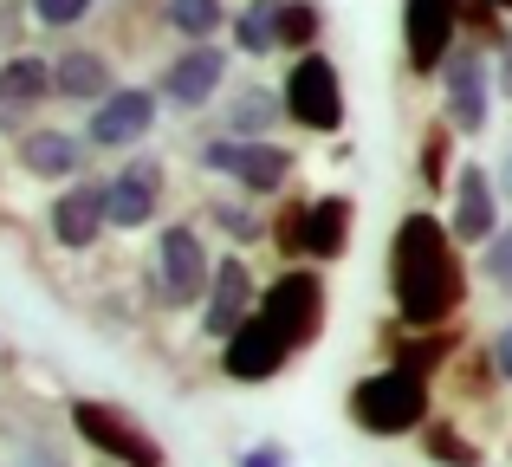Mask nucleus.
Masks as SVG:
<instances>
[{
    "label": "nucleus",
    "instance_id": "f257e3e1",
    "mask_svg": "<svg viewBox=\"0 0 512 467\" xmlns=\"http://www.w3.org/2000/svg\"><path fill=\"white\" fill-rule=\"evenodd\" d=\"M467 292H474V266H467V247L454 240L448 215L409 208L389 228V312H396V325H467Z\"/></svg>",
    "mask_w": 512,
    "mask_h": 467
},
{
    "label": "nucleus",
    "instance_id": "f03ea898",
    "mask_svg": "<svg viewBox=\"0 0 512 467\" xmlns=\"http://www.w3.org/2000/svg\"><path fill=\"white\" fill-rule=\"evenodd\" d=\"M428 416H435V377H422V370L383 364L344 390V422L370 442H409V435H422Z\"/></svg>",
    "mask_w": 512,
    "mask_h": 467
},
{
    "label": "nucleus",
    "instance_id": "7ed1b4c3",
    "mask_svg": "<svg viewBox=\"0 0 512 467\" xmlns=\"http://www.w3.org/2000/svg\"><path fill=\"white\" fill-rule=\"evenodd\" d=\"M214 260L221 253L208 247L201 221H163L150 234V253H143V286H150L156 312H201L214 286Z\"/></svg>",
    "mask_w": 512,
    "mask_h": 467
},
{
    "label": "nucleus",
    "instance_id": "20e7f679",
    "mask_svg": "<svg viewBox=\"0 0 512 467\" xmlns=\"http://www.w3.org/2000/svg\"><path fill=\"white\" fill-rule=\"evenodd\" d=\"M195 163L201 176H221L227 189L253 195V202H279V195L299 189V150L279 137H227V130H214Z\"/></svg>",
    "mask_w": 512,
    "mask_h": 467
},
{
    "label": "nucleus",
    "instance_id": "39448f33",
    "mask_svg": "<svg viewBox=\"0 0 512 467\" xmlns=\"http://www.w3.org/2000/svg\"><path fill=\"white\" fill-rule=\"evenodd\" d=\"M65 429L111 467H169V448L137 409L111 403V396H65Z\"/></svg>",
    "mask_w": 512,
    "mask_h": 467
},
{
    "label": "nucleus",
    "instance_id": "423d86ee",
    "mask_svg": "<svg viewBox=\"0 0 512 467\" xmlns=\"http://www.w3.org/2000/svg\"><path fill=\"white\" fill-rule=\"evenodd\" d=\"M279 98H286L292 130H305V137H344V124H350V91H344V72H338V59H331L325 46H318V52H299V59L286 65Z\"/></svg>",
    "mask_w": 512,
    "mask_h": 467
},
{
    "label": "nucleus",
    "instance_id": "0eeeda50",
    "mask_svg": "<svg viewBox=\"0 0 512 467\" xmlns=\"http://www.w3.org/2000/svg\"><path fill=\"white\" fill-rule=\"evenodd\" d=\"M260 318L273 331H286L292 351H312L331 325V286H325V266H279L260 292Z\"/></svg>",
    "mask_w": 512,
    "mask_h": 467
},
{
    "label": "nucleus",
    "instance_id": "6e6552de",
    "mask_svg": "<svg viewBox=\"0 0 512 467\" xmlns=\"http://www.w3.org/2000/svg\"><path fill=\"white\" fill-rule=\"evenodd\" d=\"M441 117H448L454 130L467 137H487L493 130V98H500V78H493V52L474 46V39H461V46L448 52V65H441Z\"/></svg>",
    "mask_w": 512,
    "mask_h": 467
},
{
    "label": "nucleus",
    "instance_id": "1a4fd4ad",
    "mask_svg": "<svg viewBox=\"0 0 512 467\" xmlns=\"http://www.w3.org/2000/svg\"><path fill=\"white\" fill-rule=\"evenodd\" d=\"M227 72H234V52H221V39L182 46V52H169L163 72H156V98H163V111H175V117H201L227 91Z\"/></svg>",
    "mask_w": 512,
    "mask_h": 467
},
{
    "label": "nucleus",
    "instance_id": "9d476101",
    "mask_svg": "<svg viewBox=\"0 0 512 467\" xmlns=\"http://www.w3.org/2000/svg\"><path fill=\"white\" fill-rule=\"evenodd\" d=\"M169 208V163L156 150H130L111 169V234H150Z\"/></svg>",
    "mask_w": 512,
    "mask_h": 467
},
{
    "label": "nucleus",
    "instance_id": "9b49d317",
    "mask_svg": "<svg viewBox=\"0 0 512 467\" xmlns=\"http://www.w3.org/2000/svg\"><path fill=\"white\" fill-rule=\"evenodd\" d=\"M156 124H163V98H156V85H117L104 104L85 111V137H91L98 156L143 150V143L156 137Z\"/></svg>",
    "mask_w": 512,
    "mask_h": 467
},
{
    "label": "nucleus",
    "instance_id": "f8f14e48",
    "mask_svg": "<svg viewBox=\"0 0 512 467\" xmlns=\"http://www.w3.org/2000/svg\"><path fill=\"white\" fill-rule=\"evenodd\" d=\"M46 234H52V247H65V253H91V247H98V240L111 234V176L91 169V176L52 189Z\"/></svg>",
    "mask_w": 512,
    "mask_h": 467
},
{
    "label": "nucleus",
    "instance_id": "ddd939ff",
    "mask_svg": "<svg viewBox=\"0 0 512 467\" xmlns=\"http://www.w3.org/2000/svg\"><path fill=\"white\" fill-rule=\"evenodd\" d=\"M91 137L85 130H65V124H33L26 137H13V169L26 182H46V189H65V182L91 176Z\"/></svg>",
    "mask_w": 512,
    "mask_h": 467
},
{
    "label": "nucleus",
    "instance_id": "4468645a",
    "mask_svg": "<svg viewBox=\"0 0 512 467\" xmlns=\"http://www.w3.org/2000/svg\"><path fill=\"white\" fill-rule=\"evenodd\" d=\"M448 228H454V240H461L467 253H480L506 228L500 176H493L487 163H474V156H461V176H454V189H448Z\"/></svg>",
    "mask_w": 512,
    "mask_h": 467
},
{
    "label": "nucleus",
    "instance_id": "2eb2a0df",
    "mask_svg": "<svg viewBox=\"0 0 512 467\" xmlns=\"http://www.w3.org/2000/svg\"><path fill=\"white\" fill-rule=\"evenodd\" d=\"M260 273H253V260L240 247H227L221 260H214V286H208V299H201V338L208 344H221V338H234L240 325H247L253 312H260Z\"/></svg>",
    "mask_w": 512,
    "mask_h": 467
},
{
    "label": "nucleus",
    "instance_id": "dca6fc26",
    "mask_svg": "<svg viewBox=\"0 0 512 467\" xmlns=\"http://www.w3.org/2000/svg\"><path fill=\"white\" fill-rule=\"evenodd\" d=\"M292 344L286 331H273L260 312L247 318V325L234 331V338H221V357H214V370H221L227 383H240V390H266V383H279L292 370Z\"/></svg>",
    "mask_w": 512,
    "mask_h": 467
},
{
    "label": "nucleus",
    "instance_id": "f3484780",
    "mask_svg": "<svg viewBox=\"0 0 512 467\" xmlns=\"http://www.w3.org/2000/svg\"><path fill=\"white\" fill-rule=\"evenodd\" d=\"M461 46V0H402V65L409 78H441Z\"/></svg>",
    "mask_w": 512,
    "mask_h": 467
},
{
    "label": "nucleus",
    "instance_id": "a211bd4d",
    "mask_svg": "<svg viewBox=\"0 0 512 467\" xmlns=\"http://www.w3.org/2000/svg\"><path fill=\"white\" fill-rule=\"evenodd\" d=\"M467 325H435V331H409V325H396L389 318L383 325V364H402V370H422V377H448L454 364H461V351H467Z\"/></svg>",
    "mask_w": 512,
    "mask_h": 467
},
{
    "label": "nucleus",
    "instance_id": "6ab92c4d",
    "mask_svg": "<svg viewBox=\"0 0 512 467\" xmlns=\"http://www.w3.org/2000/svg\"><path fill=\"white\" fill-rule=\"evenodd\" d=\"M52 91H59V104H104L117 91V59L104 46H91V39H72V46L52 52Z\"/></svg>",
    "mask_w": 512,
    "mask_h": 467
},
{
    "label": "nucleus",
    "instance_id": "aec40b11",
    "mask_svg": "<svg viewBox=\"0 0 512 467\" xmlns=\"http://www.w3.org/2000/svg\"><path fill=\"white\" fill-rule=\"evenodd\" d=\"M350 240H357V202H350L344 189L312 195V208H305V260L312 266H338L350 253Z\"/></svg>",
    "mask_w": 512,
    "mask_h": 467
},
{
    "label": "nucleus",
    "instance_id": "412c9836",
    "mask_svg": "<svg viewBox=\"0 0 512 467\" xmlns=\"http://www.w3.org/2000/svg\"><path fill=\"white\" fill-rule=\"evenodd\" d=\"M461 130L448 124V117H428L422 124V137H415V182H422V195L428 202H448V189H454V176H461Z\"/></svg>",
    "mask_w": 512,
    "mask_h": 467
},
{
    "label": "nucleus",
    "instance_id": "4be33fe9",
    "mask_svg": "<svg viewBox=\"0 0 512 467\" xmlns=\"http://www.w3.org/2000/svg\"><path fill=\"white\" fill-rule=\"evenodd\" d=\"M0 98L13 104L20 117H39L46 104H59L52 91V52H0Z\"/></svg>",
    "mask_w": 512,
    "mask_h": 467
},
{
    "label": "nucleus",
    "instance_id": "5701e85b",
    "mask_svg": "<svg viewBox=\"0 0 512 467\" xmlns=\"http://www.w3.org/2000/svg\"><path fill=\"white\" fill-rule=\"evenodd\" d=\"M279 124H292L279 85H234L227 91V104H221L227 137H279Z\"/></svg>",
    "mask_w": 512,
    "mask_h": 467
},
{
    "label": "nucleus",
    "instance_id": "b1692460",
    "mask_svg": "<svg viewBox=\"0 0 512 467\" xmlns=\"http://www.w3.org/2000/svg\"><path fill=\"white\" fill-rule=\"evenodd\" d=\"M208 228L221 234L227 247L253 253V247H266V228H273V202H253V195L227 189V195H214V202H208Z\"/></svg>",
    "mask_w": 512,
    "mask_h": 467
},
{
    "label": "nucleus",
    "instance_id": "393cba45",
    "mask_svg": "<svg viewBox=\"0 0 512 467\" xmlns=\"http://www.w3.org/2000/svg\"><path fill=\"white\" fill-rule=\"evenodd\" d=\"M156 26H163L169 39H182V46H208V39H221L227 26H234V7H227V0H163V7H156Z\"/></svg>",
    "mask_w": 512,
    "mask_h": 467
},
{
    "label": "nucleus",
    "instance_id": "a878e982",
    "mask_svg": "<svg viewBox=\"0 0 512 467\" xmlns=\"http://www.w3.org/2000/svg\"><path fill=\"white\" fill-rule=\"evenodd\" d=\"M415 442H422V455L435 461V467H487V448L461 429V416H441V409L422 422V435H415Z\"/></svg>",
    "mask_w": 512,
    "mask_h": 467
},
{
    "label": "nucleus",
    "instance_id": "bb28decb",
    "mask_svg": "<svg viewBox=\"0 0 512 467\" xmlns=\"http://www.w3.org/2000/svg\"><path fill=\"white\" fill-rule=\"evenodd\" d=\"M227 39L240 59H279V0H240Z\"/></svg>",
    "mask_w": 512,
    "mask_h": 467
},
{
    "label": "nucleus",
    "instance_id": "cd10ccee",
    "mask_svg": "<svg viewBox=\"0 0 512 467\" xmlns=\"http://www.w3.org/2000/svg\"><path fill=\"white\" fill-rule=\"evenodd\" d=\"M305 208H312V195H279L273 202V228H266V253H273L279 266H312L305 260Z\"/></svg>",
    "mask_w": 512,
    "mask_h": 467
},
{
    "label": "nucleus",
    "instance_id": "c85d7f7f",
    "mask_svg": "<svg viewBox=\"0 0 512 467\" xmlns=\"http://www.w3.org/2000/svg\"><path fill=\"white\" fill-rule=\"evenodd\" d=\"M448 383H454V396H461V403H493V396L506 390L493 344H467V351H461V364L448 370Z\"/></svg>",
    "mask_w": 512,
    "mask_h": 467
},
{
    "label": "nucleus",
    "instance_id": "c756f323",
    "mask_svg": "<svg viewBox=\"0 0 512 467\" xmlns=\"http://www.w3.org/2000/svg\"><path fill=\"white\" fill-rule=\"evenodd\" d=\"M325 46V7L318 0H279V52L299 59V52Z\"/></svg>",
    "mask_w": 512,
    "mask_h": 467
},
{
    "label": "nucleus",
    "instance_id": "7c9ffc66",
    "mask_svg": "<svg viewBox=\"0 0 512 467\" xmlns=\"http://www.w3.org/2000/svg\"><path fill=\"white\" fill-rule=\"evenodd\" d=\"M461 39L500 52L506 39H512V13L500 7V0H461Z\"/></svg>",
    "mask_w": 512,
    "mask_h": 467
},
{
    "label": "nucleus",
    "instance_id": "2f4dec72",
    "mask_svg": "<svg viewBox=\"0 0 512 467\" xmlns=\"http://www.w3.org/2000/svg\"><path fill=\"white\" fill-rule=\"evenodd\" d=\"M26 7H33V26H39V33H78V26L98 20L104 0H26Z\"/></svg>",
    "mask_w": 512,
    "mask_h": 467
},
{
    "label": "nucleus",
    "instance_id": "473e14b6",
    "mask_svg": "<svg viewBox=\"0 0 512 467\" xmlns=\"http://www.w3.org/2000/svg\"><path fill=\"white\" fill-rule=\"evenodd\" d=\"M474 273H480V286H493L500 299H512V221H506V228L487 240V247H480Z\"/></svg>",
    "mask_w": 512,
    "mask_h": 467
},
{
    "label": "nucleus",
    "instance_id": "72a5a7b5",
    "mask_svg": "<svg viewBox=\"0 0 512 467\" xmlns=\"http://www.w3.org/2000/svg\"><path fill=\"white\" fill-rule=\"evenodd\" d=\"M234 467H292V448L266 435V442H247V448H240V461H234Z\"/></svg>",
    "mask_w": 512,
    "mask_h": 467
},
{
    "label": "nucleus",
    "instance_id": "f704fd0d",
    "mask_svg": "<svg viewBox=\"0 0 512 467\" xmlns=\"http://www.w3.org/2000/svg\"><path fill=\"white\" fill-rule=\"evenodd\" d=\"M487 344H493V357H500V377H506V390H512V318H506L500 331H493Z\"/></svg>",
    "mask_w": 512,
    "mask_h": 467
},
{
    "label": "nucleus",
    "instance_id": "c9c22d12",
    "mask_svg": "<svg viewBox=\"0 0 512 467\" xmlns=\"http://www.w3.org/2000/svg\"><path fill=\"white\" fill-rule=\"evenodd\" d=\"M493 78H500V104H512V39L493 52Z\"/></svg>",
    "mask_w": 512,
    "mask_h": 467
},
{
    "label": "nucleus",
    "instance_id": "e433bc0d",
    "mask_svg": "<svg viewBox=\"0 0 512 467\" xmlns=\"http://www.w3.org/2000/svg\"><path fill=\"white\" fill-rule=\"evenodd\" d=\"M0 137H26V117H20V111H13V104H7V98H0Z\"/></svg>",
    "mask_w": 512,
    "mask_h": 467
},
{
    "label": "nucleus",
    "instance_id": "4c0bfd02",
    "mask_svg": "<svg viewBox=\"0 0 512 467\" xmlns=\"http://www.w3.org/2000/svg\"><path fill=\"white\" fill-rule=\"evenodd\" d=\"M20 467H65V461L52 455V448H26V455H20Z\"/></svg>",
    "mask_w": 512,
    "mask_h": 467
},
{
    "label": "nucleus",
    "instance_id": "58836bf2",
    "mask_svg": "<svg viewBox=\"0 0 512 467\" xmlns=\"http://www.w3.org/2000/svg\"><path fill=\"white\" fill-rule=\"evenodd\" d=\"M493 176H500V195H506V208H512V150L500 156V169H493Z\"/></svg>",
    "mask_w": 512,
    "mask_h": 467
},
{
    "label": "nucleus",
    "instance_id": "ea45409f",
    "mask_svg": "<svg viewBox=\"0 0 512 467\" xmlns=\"http://www.w3.org/2000/svg\"><path fill=\"white\" fill-rule=\"evenodd\" d=\"M124 7H163V0H124Z\"/></svg>",
    "mask_w": 512,
    "mask_h": 467
},
{
    "label": "nucleus",
    "instance_id": "a19ab883",
    "mask_svg": "<svg viewBox=\"0 0 512 467\" xmlns=\"http://www.w3.org/2000/svg\"><path fill=\"white\" fill-rule=\"evenodd\" d=\"M500 7H506V13H512V0H500Z\"/></svg>",
    "mask_w": 512,
    "mask_h": 467
}]
</instances>
